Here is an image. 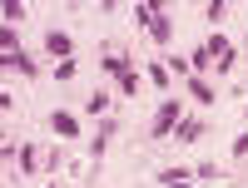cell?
Listing matches in <instances>:
<instances>
[{"mask_svg": "<svg viewBox=\"0 0 248 188\" xmlns=\"http://www.w3.org/2000/svg\"><path fill=\"white\" fill-rule=\"evenodd\" d=\"M10 20H25V5H20V0H5V25Z\"/></svg>", "mask_w": 248, "mask_h": 188, "instance_id": "obj_15", "label": "cell"}, {"mask_svg": "<svg viewBox=\"0 0 248 188\" xmlns=\"http://www.w3.org/2000/svg\"><path fill=\"white\" fill-rule=\"evenodd\" d=\"M75 74H79V65H75V59H60V65H55V79H60V85H70Z\"/></svg>", "mask_w": 248, "mask_h": 188, "instance_id": "obj_11", "label": "cell"}, {"mask_svg": "<svg viewBox=\"0 0 248 188\" xmlns=\"http://www.w3.org/2000/svg\"><path fill=\"white\" fill-rule=\"evenodd\" d=\"M85 109H90V114H109V94H105V89H94Z\"/></svg>", "mask_w": 248, "mask_h": 188, "instance_id": "obj_12", "label": "cell"}, {"mask_svg": "<svg viewBox=\"0 0 248 188\" xmlns=\"http://www.w3.org/2000/svg\"><path fill=\"white\" fill-rule=\"evenodd\" d=\"M149 40H154V45H169V40H174V20L169 15H154L149 20Z\"/></svg>", "mask_w": 248, "mask_h": 188, "instance_id": "obj_5", "label": "cell"}, {"mask_svg": "<svg viewBox=\"0 0 248 188\" xmlns=\"http://www.w3.org/2000/svg\"><path fill=\"white\" fill-rule=\"evenodd\" d=\"M179 124H184V104H179V99H164V104H159V114L149 119V134H154V139L179 134Z\"/></svg>", "mask_w": 248, "mask_h": 188, "instance_id": "obj_1", "label": "cell"}, {"mask_svg": "<svg viewBox=\"0 0 248 188\" xmlns=\"http://www.w3.org/2000/svg\"><path fill=\"white\" fill-rule=\"evenodd\" d=\"M15 163H20V169H25V174H35L40 163H45V154H40L35 144H20V159H15Z\"/></svg>", "mask_w": 248, "mask_h": 188, "instance_id": "obj_7", "label": "cell"}, {"mask_svg": "<svg viewBox=\"0 0 248 188\" xmlns=\"http://www.w3.org/2000/svg\"><path fill=\"white\" fill-rule=\"evenodd\" d=\"M189 94H194L199 104H209V109H214V99H218V94H214V85H209L203 74H189Z\"/></svg>", "mask_w": 248, "mask_h": 188, "instance_id": "obj_6", "label": "cell"}, {"mask_svg": "<svg viewBox=\"0 0 248 188\" xmlns=\"http://www.w3.org/2000/svg\"><path fill=\"white\" fill-rule=\"evenodd\" d=\"M105 74L119 79V89H124V94H134V89H139V74H134V65H129L124 55H105Z\"/></svg>", "mask_w": 248, "mask_h": 188, "instance_id": "obj_2", "label": "cell"}, {"mask_svg": "<svg viewBox=\"0 0 248 188\" xmlns=\"http://www.w3.org/2000/svg\"><path fill=\"white\" fill-rule=\"evenodd\" d=\"M149 85H159V89L169 85V65H149Z\"/></svg>", "mask_w": 248, "mask_h": 188, "instance_id": "obj_14", "label": "cell"}, {"mask_svg": "<svg viewBox=\"0 0 248 188\" xmlns=\"http://www.w3.org/2000/svg\"><path fill=\"white\" fill-rule=\"evenodd\" d=\"M164 188H194V178H179V183H164Z\"/></svg>", "mask_w": 248, "mask_h": 188, "instance_id": "obj_17", "label": "cell"}, {"mask_svg": "<svg viewBox=\"0 0 248 188\" xmlns=\"http://www.w3.org/2000/svg\"><path fill=\"white\" fill-rule=\"evenodd\" d=\"M5 70H15V74H40V70H35V59H30V55H20V50L5 55Z\"/></svg>", "mask_w": 248, "mask_h": 188, "instance_id": "obj_8", "label": "cell"}, {"mask_svg": "<svg viewBox=\"0 0 248 188\" xmlns=\"http://www.w3.org/2000/svg\"><path fill=\"white\" fill-rule=\"evenodd\" d=\"M199 134H203V124H199V119H184V124H179V144H194Z\"/></svg>", "mask_w": 248, "mask_h": 188, "instance_id": "obj_10", "label": "cell"}, {"mask_svg": "<svg viewBox=\"0 0 248 188\" xmlns=\"http://www.w3.org/2000/svg\"><path fill=\"white\" fill-rule=\"evenodd\" d=\"M233 159H248V134H238V139H233Z\"/></svg>", "mask_w": 248, "mask_h": 188, "instance_id": "obj_16", "label": "cell"}, {"mask_svg": "<svg viewBox=\"0 0 248 188\" xmlns=\"http://www.w3.org/2000/svg\"><path fill=\"white\" fill-rule=\"evenodd\" d=\"M203 50H209V55H214V65H218V59L229 55V40H223L218 30H209V40H203Z\"/></svg>", "mask_w": 248, "mask_h": 188, "instance_id": "obj_9", "label": "cell"}, {"mask_svg": "<svg viewBox=\"0 0 248 188\" xmlns=\"http://www.w3.org/2000/svg\"><path fill=\"white\" fill-rule=\"evenodd\" d=\"M15 50H20V35L5 25V30H0V55H15Z\"/></svg>", "mask_w": 248, "mask_h": 188, "instance_id": "obj_13", "label": "cell"}, {"mask_svg": "<svg viewBox=\"0 0 248 188\" xmlns=\"http://www.w3.org/2000/svg\"><path fill=\"white\" fill-rule=\"evenodd\" d=\"M50 129H55L60 139H79V119H75L70 109H50Z\"/></svg>", "mask_w": 248, "mask_h": 188, "instance_id": "obj_4", "label": "cell"}, {"mask_svg": "<svg viewBox=\"0 0 248 188\" xmlns=\"http://www.w3.org/2000/svg\"><path fill=\"white\" fill-rule=\"evenodd\" d=\"M45 50H50L55 59H75V40H70L65 30H45Z\"/></svg>", "mask_w": 248, "mask_h": 188, "instance_id": "obj_3", "label": "cell"}]
</instances>
